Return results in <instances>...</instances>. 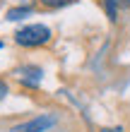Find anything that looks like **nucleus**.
Returning <instances> with one entry per match:
<instances>
[{"instance_id":"obj_1","label":"nucleus","mask_w":130,"mask_h":132,"mask_svg":"<svg viewBox=\"0 0 130 132\" xmlns=\"http://www.w3.org/2000/svg\"><path fill=\"white\" fill-rule=\"evenodd\" d=\"M14 41L24 48H34V46H43L51 41V29L43 24H29L22 27L17 34H14Z\"/></svg>"},{"instance_id":"obj_9","label":"nucleus","mask_w":130,"mask_h":132,"mask_svg":"<svg viewBox=\"0 0 130 132\" xmlns=\"http://www.w3.org/2000/svg\"><path fill=\"white\" fill-rule=\"evenodd\" d=\"M0 48H3V43H0Z\"/></svg>"},{"instance_id":"obj_8","label":"nucleus","mask_w":130,"mask_h":132,"mask_svg":"<svg viewBox=\"0 0 130 132\" xmlns=\"http://www.w3.org/2000/svg\"><path fill=\"white\" fill-rule=\"evenodd\" d=\"M99 132H123V130H120V127H101Z\"/></svg>"},{"instance_id":"obj_2","label":"nucleus","mask_w":130,"mask_h":132,"mask_svg":"<svg viewBox=\"0 0 130 132\" xmlns=\"http://www.w3.org/2000/svg\"><path fill=\"white\" fill-rule=\"evenodd\" d=\"M53 125H56V118H53V115H39V118H34V120H27V122L14 125L12 132H46Z\"/></svg>"},{"instance_id":"obj_5","label":"nucleus","mask_w":130,"mask_h":132,"mask_svg":"<svg viewBox=\"0 0 130 132\" xmlns=\"http://www.w3.org/2000/svg\"><path fill=\"white\" fill-rule=\"evenodd\" d=\"M29 12H32L29 7H12V10H7V14H5V17L10 19V22H17V19H22V17H27Z\"/></svg>"},{"instance_id":"obj_6","label":"nucleus","mask_w":130,"mask_h":132,"mask_svg":"<svg viewBox=\"0 0 130 132\" xmlns=\"http://www.w3.org/2000/svg\"><path fill=\"white\" fill-rule=\"evenodd\" d=\"M70 3H75V0H41V5H46V7H65Z\"/></svg>"},{"instance_id":"obj_3","label":"nucleus","mask_w":130,"mask_h":132,"mask_svg":"<svg viewBox=\"0 0 130 132\" xmlns=\"http://www.w3.org/2000/svg\"><path fill=\"white\" fill-rule=\"evenodd\" d=\"M17 77L22 84H27V87H39L41 82V67H34V65H24L17 70Z\"/></svg>"},{"instance_id":"obj_4","label":"nucleus","mask_w":130,"mask_h":132,"mask_svg":"<svg viewBox=\"0 0 130 132\" xmlns=\"http://www.w3.org/2000/svg\"><path fill=\"white\" fill-rule=\"evenodd\" d=\"M125 5H130V0H104V7H106V14H109L111 22L118 19V10H123Z\"/></svg>"},{"instance_id":"obj_7","label":"nucleus","mask_w":130,"mask_h":132,"mask_svg":"<svg viewBox=\"0 0 130 132\" xmlns=\"http://www.w3.org/2000/svg\"><path fill=\"white\" fill-rule=\"evenodd\" d=\"M5 94H7V84H5L3 79H0V101L5 98Z\"/></svg>"}]
</instances>
